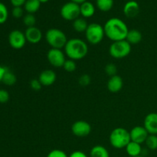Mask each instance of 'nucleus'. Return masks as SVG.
I'll list each match as a JSON object with an SVG mask.
<instances>
[{"instance_id":"f257e3e1","label":"nucleus","mask_w":157,"mask_h":157,"mask_svg":"<svg viewBox=\"0 0 157 157\" xmlns=\"http://www.w3.org/2000/svg\"><path fill=\"white\" fill-rule=\"evenodd\" d=\"M105 36L112 41L125 40L129 32L127 24L119 18L107 20L104 26Z\"/></svg>"},{"instance_id":"f03ea898","label":"nucleus","mask_w":157,"mask_h":157,"mask_svg":"<svg viewBox=\"0 0 157 157\" xmlns=\"http://www.w3.org/2000/svg\"><path fill=\"white\" fill-rule=\"evenodd\" d=\"M64 53L69 59L74 61L83 59L88 53L87 44L81 38H71L67 41L64 48Z\"/></svg>"},{"instance_id":"7ed1b4c3","label":"nucleus","mask_w":157,"mask_h":157,"mask_svg":"<svg viewBox=\"0 0 157 157\" xmlns=\"http://www.w3.org/2000/svg\"><path fill=\"white\" fill-rule=\"evenodd\" d=\"M110 144L115 149L125 148L131 141L130 131L123 127H117L112 130L109 137Z\"/></svg>"},{"instance_id":"20e7f679","label":"nucleus","mask_w":157,"mask_h":157,"mask_svg":"<svg viewBox=\"0 0 157 157\" xmlns=\"http://www.w3.org/2000/svg\"><path fill=\"white\" fill-rule=\"evenodd\" d=\"M45 40L52 48H64L67 42V35L58 29H50L46 32Z\"/></svg>"},{"instance_id":"39448f33","label":"nucleus","mask_w":157,"mask_h":157,"mask_svg":"<svg viewBox=\"0 0 157 157\" xmlns=\"http://www.w3.org/2000/svg\"><path fill=\"white\" fill-rule=\"evenodd\" d=\"M84 33L87 41L94 45L101 43L104 37L105 36L104 27L101 24L95 22L89 24Z\"/></svg>"},{"instance_id":"423d86ee","label":"nucleus","mask_w":157,"mask_h":157,"mask_svg":"<svg viewBox=\"0 0 157 157\" xmlns=\"http://www.w3.org/2000/svg\"><path fill=\"white\" fill-rule=\"evenodd\" d=\"M131 52V44L126 40L113 41L109 48V53L113 58L121 59L126 58Z\"/></svg>"},{"instance_id":"0eeeda50","label":"nucleus","mask_w":157,"mask_h":157,"mask_svg":"<svg viewBox=\"0 0 157 157\" xmlns=\"http://www.w3.org/2000/svg\"><path fill=\"white\" fill-rule=\"evenodd\" d=\"M61 17L67 21H75L81 15L80 5L73 2H69L63 5L60 11Z\"/></svg>"},{"instance_id":"6e6552de","label":"nucleus","mask_w":157,"mask_h":157,"mask_svg":"<svg viewBox=\"0 0 157 157\" xmlns=\"http://www.w3.org/2000/svg\"><path fill=\"white\" fill-rule=\"evenodd\" d=\"M48 62L55 67H61L64 65L66 59V55L61 49L51 48L47 53Z\"/></svg>"},{"instance_id":"1a4fd4ad","label":"nucleus","mask_w":157,"mask_h":157,"mask_svg":"<svg viewBox=\"0 0 157 157\" xmlns=\"http://www.w3.org/2000/svg\"><path fill=\"white\" fill-rule=\"evenodd\" d=\"M8 40H9V43L11 47L16 50L22 48L27 42L24 32L18 29L12 31L9 33Z\"/></svg>"},{"instance_id":"9d476101","label":"nucleus","mask_w":157,"mask_h":157,"mask_svg":"<svg viewBox=\"0 0 157 157\" xmlns=\"http://www.w3.org/2000/svg\"><path fill=\"white\" fill-rule=\"evenodd\" d=\"M71 131L78 137H85L91 132V126L85 121H75L71 126Z\"/></svg>"},{"instance_id":"9b49d317","label":"nucleus","mask_w":157,"mask_h":157,"mask_svg":"<svg viewBox=\"0 0 157 157\" xmlns=\"http://www.w3.org/2000/svg\"><path fill=\"white\" fill-rule=\"evenodd\" d=\"M130 140L137 144H142L146 142L149 136L148 132L147 131L144 126H136L131 129L130 131Z\"/></svg>"},{"instance_id":"f8f14e48","label":"nucleus","mask_w":157,"mask_h":157,"mask_svg":"<svg viewBox=\"0 0 157 157\" xmlns=\"http://www.w3.org/2000/svg\"><path fill=\"white\" fill-rule=\"evenodd\" d=\"M26 40L30 44H38L42 39V32L36 26L27 28L25 32Z\"/></svg>"},{"instance_id":"ddd939ff","label":"nucleus","mask_w":157,"mask_h":157,"mask_svg":"<svg viewBox=\"0 0 157 157\" xmlns=\"http://www.w3.org/2000/svg\"><path fill=\"white\" fill-rule=\"evenodd\" d=\"M144 127L149 134L157 135V113H150L146 116Z\"/></svg>"},{"instance_id":"4468645a","label":"nucleus","mask_w":157,"mask_h":157,"mask_svg":"<svg viewBox=\"0 0 157 157\" xmlns=\"http://www.w3.org/2000/svg\"><path fill=\"white\" fill-rule=\"evenodd\" d=\"M57 79V75L53 70L47 69L40 73L38 76V80L41 83L42 86L44 87H48L52 85L55 82Z\"/></svg>"},{"instance_id":"2eb2a0df","label":"nucleus","mask_w":157,"mask_h":157,"mask_svg":"<svg viewBox=\"0 0 157 157\" xmlns=\"http://www.w3.org/2000/svg\"><path fill=\"white\" fill-rule=\"evenodd\" d=\"M123 85H124V81L122 78L117 75L110 77L107 84V89L111 93L119 92L122 89Z\"/></svg>"},{"instance_id":"dca6fc26","label":"nucleus","mask_w":157,"mask_h":157,"mask_svg":"<svg viewBox=\"0 0 157 157\" xmlns=\"http://www.w3.org/2000/svg\"><path fill=\"white\" fill-rule=\"evenodd\" d=\"M140 10V5L137 2L133 0L128 1L124 6V13L127 18H132L136 17L139 14Z\"/></svg>"},{"instance_id":"f3484780","label":"nucleus","mask_w":157,"mask_h":157,"mask_svg":"<svg viewBox=\"0 0 157 157\" xmlns=\"http://www.w3.org/2000/svg\"><path fill=\"white\" fill-rule=\"evenodd\" d=\"M80 11L83 18H90L94 15L95 7L90 2L86 1L80 5Z\"/></svg>"},{"instance_id":"a211bd4d","label":"nucleus","mask_w":157,"mask_h":157,"mask_svg":"<svg viewBox=\"0 0 157 157\" xmlns=\"http://www.w3.org/2000/svg\"><path fill=\"white\" fill-rule=\"evenodd\" d=\"M126 152L129 156H138L142 154L143 149L141 144L130 141L125 147Z\"/></svg>"},{"instance_id":"6ab92c4d","label":"nucleus","mask_w":157,"mask_h":157,"mask_svg":"<svg viewBox=\"0 0 157 157\" xmlns=\"http://www.w3.org/2000/svg\"><path fill=\"white\" fill-rule=\"evenodd\" d=\"M142 33L137 29H130L126 37V41H128L130 44H137L142 41Z\"/></svg>"},{"instance_id":"aec40b11","label":"nucleus","mask_w":157,"mask_h":157,"mask_svg":"<svg viewBox=\"0 0 157 157\" xmlns=\"http://www.w3.org/2000/svg\"><path fill=\"white\" fill-rule=\"evenodd\" d=\"M41 4L38 0H27L24 5V9L27 13L35 14L39 10Z\"/></svg>"},{"instance_id":"412c9836","label":"nucleus","mask_w":157,"mask_h":157,"mask_svg":"<svg viewBox=\"0 0 157 157\" xmlns=\"http://www.w3.org/2000/svg\"><path fill=\"white\" fill-rule=\"evenodd\" d=\"M90 157H110V154L105 147L101 145H97L90 150Z\"/></svg>"},{"instance_id":"4be33fe9","label":"nucleus","mask_w":157,"mask_h":157,"mask_svg":"<svg viewBox=\"0 0 157 157\" xmlns=\"http://www.w3.org/2000/svg\"><path fill=\"white\" fill-rule=\"evenodd\" d=\"M87 21L84 19V18H78L73 21V28L75 29V32H79V33H82V32H85L87 30V27H88Z\"/></svg>"},{"instance_id":"5701e85b","label":"nucleus","mask_w":157,"mask_h":157,"mask_svg":"<svg viewBox=\"0 0 157 157\" xmlns=\"http://www.w3.org/2000/svg\"><path fill=\"white\" fill-rule=\"evenodd\" d=\"M16 81L17 78L15 75V74L12 73V72L11 71H9V69H7L6 73H5L4 76H3L2 82L7 86H12L16 83Z\"/></svg>"},{"instance_id":"b1692460","label":"nucleus","mask_w":157,"mask_h":157,"mask_svg":"<svg viewBox=\"0 0 157 157\" xmlns=\"http://www.w3.org/2000/svg\"><path fill=\"white\" fill-rule=\"evenodd\" d=\"M98 9L102 12H108L113 6V0H96Z\"/></svg>"},{"instance_id":"393cba45","label":"nucleus","mask_w":157,"mask_h":157,"mask_svg":"<svg viewBox=\"0 0 157 157\" xmlns=\"http://www.w3.org/2000/svg\"><path fill=\"white\" fill-rule=\"evenodd\" d=\"M146 145L147 148L151 150H157V135L149 134L147 140H146Z\"/></svg>"},{"instance_id":"a878e982","label":"nucleus","mask_w":157,"mask_h":157,"mask_svg":"<svg viewBox=\"0 0 157 157\" xmlns=\"http://www.w3.org/2000/svg\"><path fill=\"white\" fill-rule=\"evenodd\" d=\"M23 23L25 24V25L27 26V28L34 27L35 26V23H36V18L34 14L27 13L23 17Z\"/></svg>"},{"instance_id":"bb28decb","label":"nucleus","mask_w":157,"mask_h":157,"mask_svg":"<svg viewBox=\"0 0 157 157\" xmlns=\"http://www.w3.org/2000/svg\"><path fill=\"white\" fill-rule=\"evenodd\" d=\"M9 18V11L6 5L0 2V25L4 24Z\"/></svg>"},{"instance_id":"cd10ccee","label":"nucleus","mask_w":157,"mask_h":157,"mask_svg":"<svg viewBox=\"0 0 157 157\" xmlns=\"http://www.w3.org/2000/svg\"><path fill=\"white\" fill-rule=\"evenodd\" d=\"M63 68L67 72H73L76 70L77 64L75 61L72 59H67L63 65Z\"/></svg>"},{"instance_id":"c85d7f7f","label":"nucleus","mask_w":157,"mask_h":157,"mask_svg":"<svg viewBox=\"0 0 157 157\" xmlns=\"http://www.w3.org/2000/svg\"><path fill=\"white\" fill-rule=\"evenodd\" d=\"M105 72L108 76L112 77L117 75V67L116 64H113V63H109L105 66Z\"/></svg>"},{"instance_id":"c756f323","label":"nucleus","mask_w":157,"mask_h":157,"mask_svg":"<svg viewBox=\"0 0 157 157\" xmlns=\"http://www.w3.org/2000/svg\"><path fill=\"white\" fill-rule=\"evenodd\" d=\"M90 82H91V78L90 77V75H87V74L82 75L78 79V83L82 87H87L90 84Z\"/></svg>"},{"instance_id":"7c9ffc66","label":"nucleus","mask_w":157,"mask_h":157,"mask_svg":"<svg viewBox=\"0 0 157 157\" xmlns=\"http://www.w3.org/2000/svg\"><path fill=\"white\" fill-rule=\"evenodd\" d=\"M47 157H68L67 153L61 150H53L51 152H49Z\"/></svg>"},{"instance_id":"2f4dec72","label":"nucleus","mask_w":157,"mask_h":157,"mask_svg":"<svg viewBox=\"0 0 157 157\" xmlns=\"http://www.w3.org/2000/svg\"><path fill=\"white\" fill-rule=\"evenodd\" d=\"M12 15L15 18H22V17H24V10L21 7H13L12 11Z\"/></svg>"},{"instance_id":"473e14b6","label":"nucleus","mask_w":157,"mask_h":157,"mask_svg":"<svg viewBox=\"0 0 157 157\" xmlns=\"http://www.w3.org/2000/svg\"><path fill=\"white\" fill-rule=\"evenodd\" d=\"M10 95L5 89H0V104H6L9 101Z\"/></svg>"},{"instance_id":"72a5a7b5","label":"nucleus","mask_w":157,"mask_h":157,"mask_svg":"<svg viewBox=\"0 0 157 157\" xmlns=\"http://www.w3.org/2000/svg\"><path fill=\"white\" fill-rule=\"evenodd\" d=\"M30 87L32 90H35V91H38V90H41V87H42V84H41V83L40 82V81L38 80V79H35V78H34V79L31 80Z\"/></svg>"},{"instance_id":"f704fd0d","label":"nucleus","mask_w":157,"mask_h":157,"mask_svg":"<svg viewBox=\"0 0 157 157\" xmlns=\"http://www.w3.org/2000/svg\"><path fill=\"white\" fill-rule=\"evenodd\" d=\"M26 1L27 0H10L11 4L13 6V7H21L24 6Z\"/></svg>"},{"instance_id":"c9c22d12","label":"nucleus","mask_w":157,"mask_h":157,"mask_svg":"<svg viewBox=\"0 0 157 157\" xmlns=\"http://www.w3.org/2000/svg\"><path fill=\"white\" fill-rule=\"evenodd\" d=\"M68 157H88L85 154V153L80 150H77V151H74L73 153H71Z\"/></svg>"},{"instance_id":"e433bc0d","label":"nucleus","mask_w":157,"mask_h":157,"mask_svg":"<svg viewBox=\"0 0 157 157\" xmlns=\"http://www.w3.org/2000/svg\"><path fill=\"white\" fill-rule=\"evenodd\" d=\"M6 70H7V68L5 67H3V66L0 65V82H2V78H3V76H4L5 73H6Z\"/></svg>"},{"instance_id":"4c0bfd02","label":"nucleus","mask_w":157,"mask_h":157,"mask_svg":"<svg viewBox=\"0 0 157 157\" xmlns=\"http://www.w3.org/2000/svg\"><path fill=\"white\" fill-rule=\"evenodd\" d=\"M71 2H75V3H77V4H79V5H81V3L84 2H86V1H87V0H71Z\"/></svg>"},{"instance_id":"58836bf2","label":"nucleus","mask_w":157,"mask_h":157,"mask_svg":"<svg viewBox=\"0 0 157 157\" xmlns=\"http://www.w3.org/2000/svg\"><path fill=\"white\" fill-rule=\"evenodd\" d=\"M38 1H39L41 3H46L47 2H48L49 0H38Z\"/></svg>"},{"instance_id":"ea45409f","label":"nucleus","mask_w":157,"mask_h":157,"mask_svg":"<svg viewBox=\"0 0 157 157\" xmlns=\"http://www.w3.org/2000/svg\"><path fill=\"white\" fill-rule=\"evenodd\" d=\"M129 157H143L142 156H129Z\"/></svg>"}]
</instances>
